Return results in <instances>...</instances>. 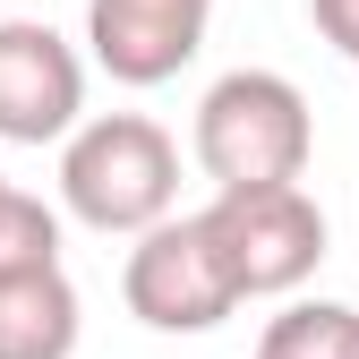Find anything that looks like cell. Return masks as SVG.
I'll return each mask as SVG.
<instances>
[{
    "instance_id": "cell-7",
    "label": "cell",
    "mask_w": 359,
    "mask_h": 359,
    "mask_svg": "<svg viewBox=\"0 0 359 359\" xmlns=\"http://www.w3.org/2000/svg\"><path fill=\"white\" fill-rule=\"evenodd\" d=\"M77 342V291L60 265H18L0 274V359H69Z\"/></svg>"
},
{
    "instance_id": "cell-5",
    "label": "cell",
    "mask_w": 359,
    "mask_h": 359,
    "mask_svg": "<svg viewBox=\"0 0 359 359\" xmlns=\"http://www.w3.org/2000/svg\"><path fill=\"white\" fill-rule=\"evenodd\" d=\"M77 120V60L52 26H0V137H60Z\"/></svg>"
},
{
    "instance_id": "cell-4",
    "label": "cell",
    "mask_w": 359,
    "mask_h": 359,
    "mask_svg": "<svg viewBox=\"0 0 359 359\" xmlns=\"http://www.w3.org/2000/svg\"><path fill=\"white\" fill-rule=\"evenodd\" d=\"M231 299H240V283H231V265H222L205 214L146 231V248L128 257V308H137L146 325H163V334H205V325H222Z\"/></svg>"
},
{
    "instance_id": "cell-8",
    "label": "cell",
    "mask_w": 359,
    "mask_h": 359,
    "mask_svg": "<svg viewBox=\"0 0 359 359\" xmlns=\"http://www.w3.org/2000/svg\"><path fill=\"white\" fill-rule=\"evenodd\" d=\"M257 359H359V308H334V299L283 308V317L265 325Z\"/></svg>"
},
{
    "instance_id": "cell-3",
    "label": "cell",
    "mask_w": 359,
    "mask_h": 359,
    "mask_svg": "<svg viewBox=\"0 0 359 359\" xmlns=\"http://www.w3.org/2000/svg\"><path fill=\"white\" fill-rule=\"evenodd\" d=\"M205 231L222 248L240 291H291L299 274H317L325 257V214L308 205L291 180L283 189H222V205L205 214Z\"/></svg>"
},
{
    "instance_id": "cell-1",
    "label": "cell",
    "mask_w": 359,
    "mask_h": 359,
    "mask_svg": "<svg viewBox=\"0 0 359 359\" xmlns=\"http://www.w3.org/2000/svg\"><path fill=\"white\" fill-rule=\"evenodd\" d=\"M197 163L222 180V189H283L308 163V103L299 86L265 77V69H240L222 77L205 111H197Z\"/></svg>"
},
{
    "instance_id": "cell-10",
    "label": "cell",
    "mask_w": 359,
    "mask_h": 359,
    "mask_svg": "<svg viewBox=\"0 0 359 359\" xmlns=\"http://www.w3.org/2000/svg\"><path fill=\"white\" fill-rule=\"evenodd\" d=\"M325 26V43H342V52H359V0H308Z\"/></svg>"
},
{
    "instance_id": "cell-6",
    "label": "cell",
    "mask_w": 359,
    "mask_h": 359,
    "mask_svg": "<svg viewBox=\"0 0 359 359\" xmlns=\"http://www.w3.org/2000/svg\"><path fill=\"white\" fill-rule=\"evenodd\" d=\"M86 26H95V52H103L111 77L154 86V77H171L180 60L197 52L205 0H95V9H86Z\"/></svg>"
},
{
    "instance_id": "cell-2",
    "label": "cell",
    "mask_w": 359,
    "mask_h": 359,
    "mask_svg": "<svg viewBox=\"0 0 359 359\" xmlns=\"http://www.w3.org/2000/svg\"><path fill=\"white\" fill-rule=\"evenodd\" d=\"M60 189H69V205L95 222V231H137V222H154V214L171 205L180 154H171V137H163L154 120L111 111V120H95V128L69 146Z\"/></svg>"
},
{
    "instance_id": "cell-11",
    "label": "cell",
    "mask_w": 359,
    "mask_h": 359,
    "mask_svg": "<svg viewBox=\"0 0 359 359\" xmlns=\"http://www.w3.org/2000/svg\"><path fill=\"white\" fill-rule=\"evenodd\" d=\"M351 60H359V52H351Z\"/></svg>"
},
{
    "instance_id": "cell-9",
    "label": "cell",
    "mask_w": 359,
    "mask_h": 359,
    "mask_svg": "<svg viewBox=\"0 0 359 359\" xmlns=\"http://www.w3.org/2000/svg\"><path fill=\"white\" fill-rule=\"evenodd\" d=\"M60 231H52V214H43L34 197H18L9 180H0V274H18V265H52Z\"/></svg>"
}]
</instances>
